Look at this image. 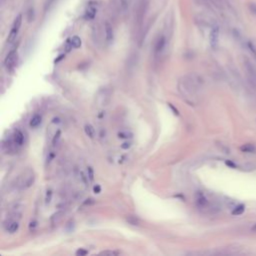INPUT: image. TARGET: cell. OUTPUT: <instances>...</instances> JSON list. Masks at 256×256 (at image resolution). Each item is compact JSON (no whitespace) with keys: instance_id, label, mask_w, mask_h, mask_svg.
Wrapping results in <instances>:
<instances>
[{"instance_id":"cell-3","label":"cell","mask_w":256,"mask_h":256,"mask_svg":"<svg viewBox=\"0 0 256 256\" xmlns=\"http://www.w3.org/2000/svg\"><path fill=\"white\" fill-rule=\"evenodd\" d=\"M218 39H219V27L214 26L210 32V44L213 48L216 47L218 43Z\"/></svg>"},{"instance_id":"cell-14","label":"cell","mask_w":256,"mask_h":256,"mask_svg":"<svg viewBox=\"0 0 256 256\" xmlns=\"http://www.w3.org/2000/svg\"><path fill=\"white\" fill-rule=\"evenodd\" d=\"M126 220H127L128 223L131 224V225H139V224H140V220H139V218H138V217H136V216H133V215H129V216H127Z\"/></svg>"},{"instance_id":"cell-23","label":"cell","mask_w":256,"mask_h":256,"mask_svg":"<svg viewBox=\"0 0 256 256\" xmlns=\"http://www.w3.org/2000/svg\"><path fill=\"white\" fill-rule=\"evenodd\" d=\"M88 252L86 250H84V249H82V248H80V249H78L77 251H76V255H78V256H83V255H86Z\"/></svg>"},{"instance_id":"cell-2","label":"cell","mask_w":256,"mask_h":256,"mask_svg":"<svg viewBox=\"0 0 256 256\" xmlns=\"http://www.w3.org/2000/svg\"><path fill=\"white\" fill-rule=\"evenodd\" d=\"M17 60V51L16 50H12L8 53L7 57L5 58V66L7 67V69H11L14 65L16 63Z\"/></svg>"},{"instance_id":"cell-9","label":"cell","mask_w":256,"mask_h":256,"mask_svg":"<svg viewBox=\"0 0 256 256\" xmlns=\"http://www.w3.org/2000/svg\"><path fill=\"white\" fill-rule=\"evenodd\" d=\"M23 140H24V136H23V133L21 131H16L15 134H14V143L16 145L20 146L23 144Z\"/></svg>"},{"instance_id":"cell-10","label":"cell","mask_w":256,"mask_h":256,"mask_svg":"<svg viewBox=\"0 0 256 256\" xmlns=\"http://www.w3.org/2000/svg\"><path fill=\"white\" fill-rule=\"evenodd\" d=\"M41 119H42V118H41V116L39 114H35L34 116L31 118V120H30V123H29L30 127H32V128L37 127L41 123Z\"/></svg>"},{"instance_id":"cell-16","label":"cell","mask_w":256,"mask_h":256,"mask_svg":"<svg viewBox=\"0 0 256 256\" xmlns=\"http://www.w3.org/2000/svg\"><path fill=\"white\" fill-rule=\"evenodd\" d=\"M244 210H245V206L243 204H239L238 206H236L234 208L233 211H232V215H234V216L241 215L244 212Z\"/></svg>"},{"instance_id":"cell-19","label":"cell","mask_w":256,"mask_h":256,"mask_svg":"<svg viewBox=\"0 0 256 256\" xmlns=\"http://www.w3.org/2000/svg\"><path fill=\"white\" fill-rule=\"evenodd\" d=\"M118 136H119L120 138H131L132 133H130V132H119Z\"/></svg>"},{"instance_id":"cell-8","label":"cell","mask_w":256,"mask_h":256,"mask_svg":"<svg viewBox=\"0 0 256 256\" xmlns=\"http://www.w3.org/2000/svg\"><path fill=\"white\" fill-rule=\"evenodd\" d=\"M164 45H165V39H164L163 36H161L158 38L157 42H156V44H155V52L156 53H160V52L163 50Z\"/></svg>"},{"instance_id":"cell-29","label":"cell","mask_w":256,"mask_h":256,"mask_svg":"<svg viewBox=\"0 0 256 256\" xmlns=\"http://www.w3.org/2000/svg\"><path fill=\"white\" fill-rule=\"evenodd\" d=\"M225 163H226L227 165H228V166L232 167V168H235V167H236V166H235V164H234L233 162H231V161H229V160H227Z\"/></svg>"},{"instance_id":"cell-12","label":"cell","mask_w":256,"mask_h":256,"mask_svg":"<svg viewBox=\"0 0 256 256\" xmlns=\"http://www.w3.org/2000/svg\"><path fill=\"white\" fill-rule=\"evenodd\" d=\"M84 131L85 133H86L87 136H89L90 138H93L94 136H95V129H94V127L90 124H86L84 126Z\"/></svg>"},{"instance_id":"cell-4","label":"cell","mask_w":256,"mask_h":256,"mask_svg":"<svg viewBox=\"0 0 256 256\" xmlns=\"http://www.w3.org/2000/svg\"><path fill=\"white\" fill-rule=\"evenodd\" d=\"M246 69L248 71V75L250 80L252 81L253 84H256V69L254 68V66L251 64L249 61H246Z\"/></svg>"},{"instance_id":"cell-17","label":"cell","mask_w":256,"mask_h":256,"mask_svg":"<svg viewBox=\"0 0 256 256\" xmlns=\"http://www.w3.org/2000/svg\"><path fill=\"white\" fill-rule=\"evenodd\" d=\"M55 2L56 0H46V2L44 4V11H48L49 9L54 5Z\"/></svg>"},{"instance_id":"cell-13","label":"cell","mask_w":256,"mask_h":256,"mask_svg":"<svg viewBox=\"0 0 256 256\" xmlns=\"http://www.w3.org/2000/svg\"><path fill=\"white\" fill-rule=\"evenodd\" d=\"M240 149H241V151H243V152H248V153H252L256 151L255 146L253 144H250V143L244 144L243 146H241Z\"/></svg>"},{"instance_id":"cell-20","label":"cell","mask_w":256,"mask_h":256,"mask_svg":"<svg viewBox=\"0 0 256 256\" xmlns=\"http://www.w3.org/2000/svg\"><path fill=\"white\" fill-rule=\"evenodd\" d=\"M60 135H61V132L58 130V131L55 133V135H54V138H53V141H52V143H53V145H54V146H55L56 144H57V142H58V140H59V138H60Z\"/></svg>"},{"instance_id":"cell-15","label":"cell","mask_w":256,"mask_h":256,"mask_svg":"<svg viewBox=\"0 0 256 256\" xmlns=\"http://www.w3.org/2000/svg\"><path fill=\"white\" fill-rule=\"evenodd\" d=\"M70 42L73 48H79V47L81 46V39H80L78 36H73L72 38L70 39Z\"/></svg>"},{"instance_id":"cell-6","label":"cell","mask_w":256,"mask_h":256,"mask_svg":"<svg viewBox=\"0 0 256 256\" xmlns=\"http://www.w3.org/2000/svg\"><path fill=\"white\" fill-rule=\"evenodd\" d=\"M104 30H105V38L108 42H110L111 40H113V28L112 25L109 22H105L104 24Z\"/></svg>"},{"instance_id":"cell-18","label":"cell","mask_w":256,"mask_h":256,"mask_svg":"<svg viewBox=\"0 0 256 256\" xmlns=\"http://www.w3.org/2000/svg\"><path fill=\"white\" fill-rule=\"evenodd\" d=\"M247 45H248V48H249V50H250V52L251 53L253 54V56L254 57H256V48H255V46H254V44L252 43V42H248L247 43Z\"/></svg>"},{"instance_id":"cell-21","label":"cell","mask_w":256,"mask_h":256,"mask_svg":"<svg viewBox=\"0 0 256 256\" xmlns=\"http://www.w3.org/2000/svg\"><path fill=\"white\" fill-rule=\"evenodd\" d=\"M249 10L250 12L254 14V15L256 16V4L255 3H250L249 4Z\"/></svg>"},{"instance_id":"cell-27","label":"cell","mask_w":256,"mask_h":256,"mask_svg":"<svg viewBox=\"0 0 256 256\" xmlns=\"http://www.w3.org/2000/svg\"><path fill=\"white\" fill-rule=\"evenodd\" d=\"M101 254H110V255H117L118 252H116V251H102Z\"/></svg>"},{"instance_id":"cell-26","label":"cell","mask_w":256,"mask_h":256,"mask_svg":"<svg viewBox=\"0 0 256 256\" xmlns=\"http://www.w3.org/2000/svg\"><path fill=\"white\" fill-rule=\"evenodd\" d=\"M51 196H52V192L49 190V191H47V193H46V203H49L50 201H51Z\"/></svg>"},{"instance_id":"cell-22","label":"cell","mask_w":256,"mask_h":256,"mask_svg":"<svg viewBox=\"0 0 256 256\" xmlns=\"http://www.w3.org/2000/svg\"><path fill=\"white\" fill-rule=\"evenodd\" d=\"M88 177H89L90 181H92L94 179V172H93L92 167H88Z\"/></svg>"},{"instance_id":"cell-30","label":"cell","mask_w":256,"mask_h":256,"mask_svg":"<svg viewBox=\"0 0 256 256\" xmlns=\"http://www.w3.org/2000/svg\"><path fill=\"white\" fill-rule=\"evenodd\" d=\"M253 229H254V230H256V225H255V226L253 227Z\"/></svg>"},{"instance_id":"cell-24","label":"cell","mask_w":256,"mask_h":256,"mask_svg":"<svg viewBox=\"0 0 256 256\" xmlns=\"http://www.w3.org/2000/svg\"><path fill=\"white\" fill-rule=\"evenodd\" d=\"M130 147H131V143H130V142H124V143L121 144V148L124 149V150L129 149Z\"/></svg>"},{"instance_id":"cell-25","label":"cell","mask_w":256,"mask_h":256,"mask_svg":"<svg viewBox=\"0 0 256 256\" xmlns=\"http://www.w3.org/2000/svg\"><path fill=\"white\" fill-rule=\"evenodd\" d=\"M93 191H94V193H96V194L100 193V192H101V187H100V185H98V184H96V185H94V187H93Z\"/></svg>"},{"instance_id":"cell-28","label":"cell","mask_w":256,"mask_h":256,"mask_svg":"<svg viewBox=\"0 0 256 256\" xmlns=\"http://www.w3.org/2000/svg\"><path fill=\"white\" fill-rule=\"evenodd\" d=\"M168 105H169V106H170V108H171V109H172V110L174 111V112H173V113H174V114H176V115H178V114H179V112H178V110H177V109H175V108H174V106L172 105V104H170V103H169V104H168Z\"/></svg>"},{"instance_id":"cell-5","label":"cell","mask_w":256,"mask_h":256,"mask_svg":"<svg viewBox=\"0 0 256 256\" xmlns=\"http://www.w3.org/2000/svg\"><path fill=\"white\" fill-rule=\"evenodd\" d=\"M195 201H196V204L198 207H204L207 205V199L206 197L204 196V194L201 193V192H197L196 193V196H195Z\"/></svg>"},{"instance_id":"cell-1","label":"cell","mask_w":256,"mask_h":256,"mask_svg":"<svg viewBox=\"0 0 256 256\" xmlns=\"http://www.w3.org/2000/svg\"><path fill=\"white\" fill-rule=\"evenodd\" d=\"M21 23H22V15H21V14H19V15H18L15 18V20H14V22H13L12 28H11L10 33H9L8 38H7V42H8V43H12V42L16 39L17 34H18V31H19V29H20Z\"/></svg>"},{"instance_id":"cell-11","label":"cell","mask_w":256,"mask_h":256,"mask_svg":"<svg viewBox=\"0 0 256 256\" xmlns=\"http://www.w3.org/2000/svg\"><path fill=\"white\" fill-rule=\"evenodd\" d=\"M18 228H19V223H18L17 221H12L7 226L6 230H7V232H9V233H15V232L18 230Z\"/></svg>"},{"instance_id":"cell-7","label":"cell","mask_w":256,"mask_h":256,"mask_svg":"<svg viewBox=\"0 0 256 256\" xmlns=\"http://www.w3.org/2000/svg\"><path fill=\"white\" fill-rule=\"evenodd\" d=\"M96 15V8L92 6V5H89L88 8L86 9V11H85V18L86 19H93L94 17Z\"/></svg>"}]
</instances>
